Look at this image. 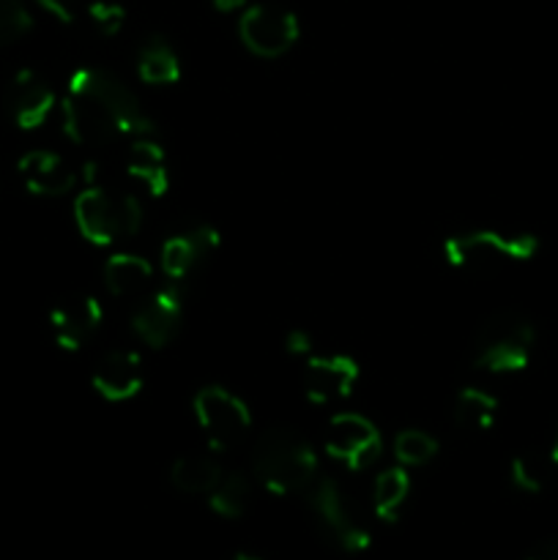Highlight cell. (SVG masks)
<instances>
[{"mask_svg":"<svg viewBox=\"0 0 558 560\" xmlns=\"http://www.w3.org/2000/svg\"><path fill=\"white\" fill-rule=\"evenodd\" d=\"M60 126L74 145L102 148L118 137H151L153 120L124 80L104 69H77L60 98Z\"/></svg>","mask_w":558,"mask_h":560,"instance_id":"6da1fadb","label":"cell"},{"mask_svg":"<svg viewBox=\"0 0 558 560\" xmlns=\"http://www.w3.org/2000/svg\"><path fill=\"white\" fill-rule=\"evenodd\" d=\"M252 474L271 495H295L315 485L317 452L295 430L274 427L257 438Z\"/></svg>","mask_w":558,"mask_h":560,"instance_id":"7a4b0ae2","label":"cell"},{"mask_svg":"<svg viewBox=\"0 0 558 560\" xmlns=\"http://www.w3.org/2000/svg\"><path fill=\"white\" fill-rule=\"evenodd\" d=\"M536 326L518 310H501L487 317L474 337L470 361L476 370L492 375L523 372L534 359Z\"/></svg>","mask_w":558,"mask_h":560,"instance_id":"3957f363","label":"cell"},{"mask_svg":"<svg viewBox=\"0 0 558 560\" xmlns=\"http://www.w3.org/2000/svg\"><path fill=\"white\" fill-rule=\"evenodd\" d=\"M443 260L465 273H492L514 262H528L539 252L534 233H501V230H470L449 235L441 246Z\"/></svg>","mask_w":558,"mask_h":560,"instance_id":"277c9868","label":"cell"},{"mask_svg":"<svg viewBox=\"0 0 558 560\" xmlns=\"http://www.w3.org/2000/svg\"><path fill=\"white\" fill-rule=\"evenodd\" d=\"M142 219L146 213L135 195H115L91 184L74 197V224L93 246H113L115 241L135 238Z\"/></svg>","mask_w":558,"mask_h":560,"instance_id":"5b68a950","label":"cell"},{"mask_svg":"<svg viewBox=\"0 0 558 560\" xmlns=\"http://www.w3.org/2000/svg\"><path fill=\"white\" fill-rule=\"evenodd\" d=\"M191 413L213 454L239 446L252 430L249 405L224 386H202L191 399Z\"/></svg>","mask_w":558,"mask_h":560,"instance_id":"8992f818","label":"cell"},{"mask_svg":"<svg viewBox=\"0 0 558 560\" xmlns=\"http://www.w3.org/2000/svg\"><path fill=\"white\" fill-rule=\"evenodd\" d=\"M312 514L323 534L345 552H364L370 547L372 536L361 520L359 509L353 506L348 492L334 479H315L310 492Z\"/></svg>","mask_w":558,"mask_h":560,"instance_id":"52a82bcc","label":"cell"},{"mask_svg":"<svg viewBox=\"0 0 558 560\" xmlns=\"http://www.w3.org/2000/svg\"><path fill=\"white\" fill-rule=\"evenodd\" d=\"M241 44L252 55L266 60H277L295 47L301 36L299 16L290 9L274 3H257L244 9L239 20Z\"/></svg>","mask_w":558,"mask_h":560,"instance_id":"ba28073f","label":"cell"},{"mask_svg":"<svg viewBox=\"0 0 558 560\" xmlns=\"http://www.w3.org/2000/svg\"><path fill=\"white\" fill-rule=\"evenodd\" d=\"M323 452L348 470H367L383 452V435L367 416L334 413L323 430Z\"/></svg>","mask_w":558,"mask_h":560,"instance_id":"9c48e42d","label":"cell"},{"mask_svg":"<svg viewBox=\"0 0 558 560\" xmlns=\"http://www.w3.org/2000/svg\"><path fill=\"white\" fill-rule=\"evenodd\" d=\"M104 320L102 301L91 293H69L49 310V331L55 345L66 353L85 348Z\"/></svg>","mask_w":558,"mask_h":560,"instance_id":"30bf717a","label":"cell"},{"mask_svg":"<svg viewBox=\"0 0 558 560\" xmlns=\"http://www.w3.org/2000/svg\"><path fill=\"white\" fill-rule=\"evenodd\" d=\"M184 323V299L173 282L146 293L142 304L131 315V331L137 334L142 345L153 350H162L175 339Z\"/></svg>","mask_w":558,"mask_h":560,"instance_id":"8fae6325","label":"cell"},{"mask_svg":"<svg viewBox=\"0 0 558 560\" xmlns=\"http://www.w3.org/2000/svg\"><path fill=\"white\" fill-rule=\"evenodd\" d=\"M359 361L342 353L328 355H310L301 372V386L310 402L315 405H334L342 402L353 394L359 383Z\"/></svg>","mask_w":558,"mask_h":560,"instance_id":"7c38bea8","label":"cell"},{"mask_svg":"<svg viewBox=\"0 0 558 560\" xmlns=\"http://www.w3.org/2000/svg\"><path fill=\"white\" fill-rule=\"evenodd\" d=\"M58 107L53 85L38 71L20 69L5 88V109L22 131L42 129Z\"/></svg>","mask_w":558,"mask_h":560,"instance_id":"4fadbf2b","label":"cell"},{"mask_svg":"<svg viewBox=\"0 0 558 560\" xmlns=\"http://www.w3.org/2000/svg\"><path fill=\"white\" fill-rule=\"evenodd\" d=\"M91 386L107 402H129L146 386V364L137 350L115 348L96 361L91 372Z\"/></svg>","mask_w":558,"mask_h":560,"instance_id":"5bb4252c","label":"cell"},{"mask_svg":"<svg viewBox=\"0 0 558 560\" xmlns=\"http://www.w3.org/2000/svg\"><path fill=\"white\" fill-rule=\"evenodd\" d=\"M219 246V230L211 224H195V228L175 233L162 244V255H159V266L162 273L173 284L184 282L211 252Z\"/></svg>","mask_w":558,"mask_h":560,"instance_id":"9a60e30c","label":"cell"},{"mask_svg":"<svg viewBox=\"0 0 558 560\" xmlns=\"http://www.w3.org/2000/svg\"><path fill=\"white\" fill-rule=\"evenodd\" d=\"M16 173H20L22 186L36 197H63L77 186L74 167L60 153L44 151V148L22 153Z\"/></svg>","mask_w":558,"mask_h":560,"instance_id":"2e32d148","label":"cell"},{"mask_svg":"<svg viewBox=\"0 0 558 560\" xmlns=\"http://www.w3.org/2000/svg\"><path fill=\"white\" fill-rule=\"evenodd\" d=\"M126 173L135 184L151 197H162L170 189V170H167V153L151 137H137L126 156Z\"/></svg>","mask_w":558,"mask_h":560,"instance_id":"e0dca14e","label":"cell"},{"mask_svg":"<svg viewBox=\"0 0 558 560\" xmlns=\"http://www.w3.org/2000/svg\"><path fill=\"white\" fill-rule=\"evenodd\" d=\"M102 277L109 295H115V299H137V295H146L151 290L153 266L142 255L118 252V255L107 257Z\"/></svg>","mask_w":558,"mask_h":560,"instance_id":"ac0fdd59","label":"cell"},{"mask_svg":"<svg viewBox=\"0 0 558 560\" xmlns=\"http://www.w3.org/2000/svg\"><path fill=\"white\" fill-rule=\"evenodd\" d=\"M222 476L224 468L211 448L208 454H181L170 463L167 470L170 485L184 495H208Z\"/></svg>","mask_w":558,"mask_h":560,"instance_id":"d6986e66","label":"cell"},{"mask_svg":"<svg viewBox=\"0 0 558 560\" xmlns=\"http://www.w3.org/2000/svg\"><path fill=\"white\" fill-rule=\"evenodd\" d=\"M137 77L146 85H175L181 80V60L173 44L162 36H151L137 52Z\"/></svg>","mask_w":558,"mask_h":560,"instance_id":"ffe728a7","label":"cell"},{"mask_svg":"<svg viewBox=\"0 0 558 560\" xmlns=\"http://www.w3.org/2000/svg\"><path fill=\"white\" fill-rule=\"evenodd\" d=\"M410 474L403 465H394L377 474L375 487H372V512L383 523H397L405 503L410 498Z\"/></svg>","mask_w":558,"mask_h":560,"instance_id":"44dd1931","label":"cell"},{"mask_svg":"<svg viewBox=\"0 0 558 560\" xmlns=\"http://www.w3.org/2000/svg\"><path fill=\"white\" fill-rule=\"evenodd\" d=\"M454 424L465 432H487L492 430L498 419V399L485 388L465 386L454 397Z\"/></svg>","mask_w":558,"mask_h":560,"instance_id":"7402d4cb","label":"cell"},{"mask_svg":"<svg viewBox=\"0 0 558 560\" xmlns=\"http://www.w3.org/2000/svg\"><path fill=\"white\" fill-rule=\"evenodd\" d=\"M252 498V485L241 470H224L219 485L206 495L208 509L222 520H239Z\"/></svg>","mask_w":558,"mask_h":560,"instance_id":"603a6c76","label":"cell"},{"mask_svg":"<svg viewBox=\"0 0 558 560\" xmlns=\"http://www.w3.org/2000/svg\"><path fill=\"white\" fill-rule=\"evenodd\" d=\"M550 457H539L536 452L518 454V457L509 463V481H512L514 490L525 492V495H539L547 487L550 479Z\"/></svg>","mask_w":558,"mask_h":560,"instance_id":"cb8c5ba5","label":"cell"},{"mask_svg":"<svg viewBox=\"0 0 558 560\" xmlns=\"http://www.w3.org/2000/svg\"><path fill=\"white\" fill-rule=\"evenodd\" d=\"M394 459L403 468H421V465L432 463L438 454V441L425 430H403L394 438Z\"/></svg>","mask_w":558,"mask_h":560,"instance_id":"d4e9b609","label":"cell"},{"mask_svg":"<svg viewBox=\"0 0 558 560\" xmlns=\"http://www.w3.org/2000/svg\"><path fill=\"white\" fill-rule=\"evenodd\" d=\"M33 27V16L22 0H0V49L20 42Z\"/></svg>","mask_w":558,"mask_h":560,"instance_id":"484cf974","label":"cell"},{"mask_svg":"<svg viewBox=\"0 0 558 560\" xmlns=\"http://www.w3.org/2000/svg\"><path fill=\"white\" fill-rule=\"evenodd\" d=\"M85 14L102 36H118L126 25V9L120 3H113V0H93V3L85 5Z\"/></svg>","mask_w":558,"mask_h":560,"instance_id":"4316f807","label":"cell"},{"mask_svg":"<svg viewBox=\"0 0 558 560\" xmlns=\"http://www.w3.org/2000/svg\"><path fill=\"white\" fill-rule=\"evenodd\" d=\"M38 3L60 22H74L80 11L85 9V0H38Z\"/></svg>","mask_w":558,"mask_h":560,"instance_id":"83f0119b","label":"cell"},{"mask_svg":"<svg viewBox=\"0 0 558 560\" xmlns=\"http://www.w3.org/2000/svg\"><path fill=\"white\" fill-rule=\"evenodd\" d=\"M312 348H315V342H312L310 334L301 331V328L290 331L288 339H284V350H288L290 355H304V359H310Z\"/></svg>","mask_w":558,"mask_h":560,"instance_id":"f1b7e54d","label":"cell"},{"mask_svg":"<svg viewBox=\"0 0 558 560\" xmlns=\"http://www.w3.org/2000/svg\"><path fill=\"white\" fill-rule=\"evenodd\" d=\"M525 560H558V539H550V541H542V545H536L534 550L525 556Z\"/></svg>","mask_w":558,"mask_h":560,"instance_id":"f546056e","label":"cell"},{"mask_svg":"<svg viewBox=\"0 0 558 560\" xmlns=\"http://www.w3.org/2000/svg\"><path fill=\"white\" fill-rule=\"evenodd\" d=\"M211 3H213V9H219V11H224V14H228V11L244 9L246 0H211Z\"/></svg>","mask_w":558,"mask_h":560,"instance_id":"4dcf8cb0","label":"cell"},{"mask_svg":"<svg viewBox=\"0 0 558 560\" xmlns=\"http://www.w3.org/2000/svg\"><path fill=\"white\" fill-rule=\"evenodd\" d=\"M550 463H553V468H558V432H556V438H553V446H550Z\"/></svg>","mask_w":558,"mask_h":560,"instance_id":"1f68e13d","label":"cell"},{"mask_svg":"<svg viewBox=\"0 0 558 560\" xmlns=\"http://www.w3.org/2000/svg\"><path fill=\"white\" fill-rule=\"evenodd\" d=\"M230 560H260V558H255V556H249V552H239V556H233Z\"/></svg>","mask_w":558,"mask_h":560,"instance_id":"d6a6232c","label":"cell"}]
</instances>
